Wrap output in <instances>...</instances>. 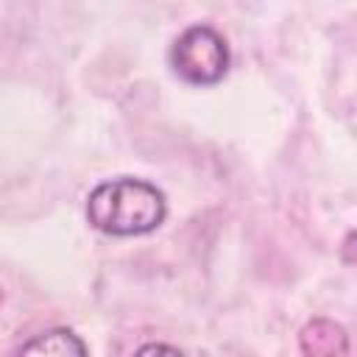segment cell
<instances>
[{
  "label": "cell",
  "mask_w": 357,
  "mask_h": 357,
  "mask_svg": "<svg viewBox=\"0 0 357 357\" xmlns=\"http://www.w3.org/2000/svg\"><path fill=\"white\" fill-rule=\"evenodd\" d=\"M170 67L192 86H212L229 70L226 39L209 25H190L170 47Z\"/></svg>",
  "instance_id": "cell-2"
},
{
  "label": "cell",
  "mask_w": 357,
  "mask_h": 357,
  "mask_svg": "<svg viewBox=\"0 0 357 357\" xmlns=\"http://www.w3.org/2000/svg\"><path fill=\"white\" fill-rule=\"evenodd\" d=\"M298 343H301V351L307 357H346V351H349L346 329L335 321H326V318L310 321L301 329Z\"/></svg>",
  "instance_id": "cell-3"
},
{
  "label": "cell",
  "mask_w": 357,
  "mask_h": 357,
  "mask_svg": "<svg viewBox=\"0 0 357 357\" xmlns=\"http://www.w3.org/2000/svg\"><path fill=\"white\" fill-rule=\"evenodd\" d=\"M167 201L162 190L142 178L120 176L100 181L86 198V220L112 237H139L162 226Z\"/></svg>",
  "instance_id": "cell-1"
},
{
  "label": "cell",
  "mask_w": 357,
  "mask_h": 357,
  "mask_svg": "<svg viewBox=\"0 0 357 357\" xmlns=\"http://www.w3.org/2000/svg\"><path fill=\"white\" fill-rule=\"evenodd\" d=\"M17 357H86V343L73 329L56 326L25 340Z\"/></svg>",
  "instance_id": "cell-4"
},
{
  "label": "cell",
  "mask_w": 357,
  "mask_h": 357,
  "mask_svg": "<svg viewBox=\"0 0 357 357\" xmlns=\"http://www.w3.org/2000/svg\"><path fill=\"white\" fill-rule=\"evenodd\" d=\"M134 357H184V351H178L176 346H167V343H142Z\"/></svg>",
  "instance_id": "cell-5"
},
{
  "label": "cell",
  "mask_w": 357,
  "mask_h": 357,
  "mask_svg": "<svg viewBox=\"0 0 357 357\" xmlns=\"http://www.w3.org/2000/svg\"><path fill=\"white\" fill-rule=\"evenodd\" d=\"M0 298H3V293H0Z\"/></svg>",
  "instance_id": "cell-6"
}]
</instances>
